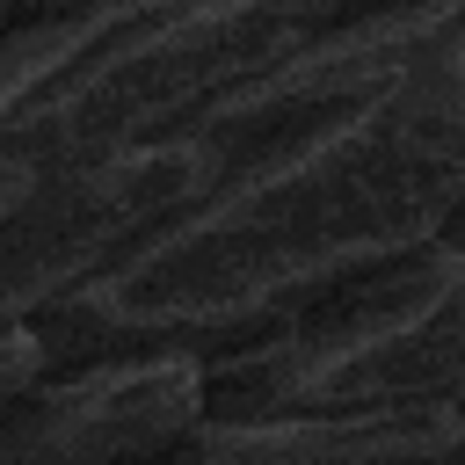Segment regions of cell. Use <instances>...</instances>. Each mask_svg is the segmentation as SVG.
Masks as SVG:
<instances>
[{"mask_svg": "<svg viewBox=\"0 0 465 465\" xmlns=\"http://www.w3.org/2000/svg\"><path fill=\"white\" fill-rule=\"evenodd\" d=\"M58 7H80V0H0L7 22H36V15H58Z\"/></svg>", "mask_w": 465, "mask_h": 465, "instance_id": "obj_5", "label": "cell"}, {"mask_svg": "<svg viewBox=\"0 0 465 465\" xmlns=\"http://www.w3.org/2000/svg\"><path fill=\"white\" fill-rule=\"evenodd\" d=\"M371 7L392 0H174L116 51L51 80L22 109H0V174H44L138 138H167L247 73Z\"/></svg>", "mask_w": 465, "mask_h": 465, "instance_id": "obj_2", "label": "cell"}, {"mask_svg": "<svg viewBox=\"0 0 465 465\" xmlns=\"http://www.w3.org/2000/svg\"><path fill=\"white\" fill-rule=\"evenodd\" d=\"M203 378L211 356L182 341H145L51 371L22 400H0V465H102L182 450L211 414Z\"/></svg>", "mask_w": 465, "mask_h": 465, "instance_id": "obj_4", "label": "cell"}, {"mask_svg": "<svg viewBox=\"0 0 465 465\" xmlns=\"http://www.w3.org/2000/svg\"><path fill=\"white\" fill-rule=\"evenodd\" d=\"M465 218V44L429 51L349 124L218 182L94 283L29 305L51 371L145 341L232 349L291 298L450 240Z\"/></svg>", "mask_w": 465, "mask_h": 465, "instance_id": "obj_1", "label": "cell"}, {"mask_svg": "<svg viewBox=\"0 0 465 465\" xmlns=\"http://www.w3.org/2000/svg\"><path fill=\"white\" fill-rule=\"evenodd\" d=\"M211 196L203 153L167 131L44 174H0V298L29 312L116 269L138 240Z\"/></svg>", "mask_w": 465, "mask_h": 465, "instance_id": "obj_3", "label": "cell"}]
</instances>
